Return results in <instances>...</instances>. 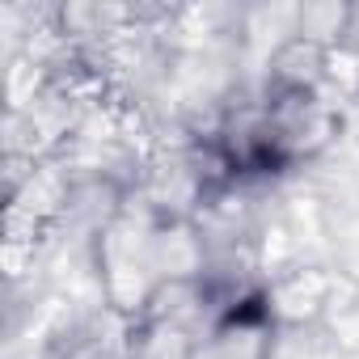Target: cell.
Instances as JSON below:
<instances>
[{
  "label": "cell",
  "mask_w": 359,
  "mask_h": 359,
  "mask_svg": "<svg viewBox=\"0 0 359 359\" xmlns=\"http://www.w3.org/2000/svg\"><path fill=\"white\" fill-rule=\"evenodd\" d=\"M275 334H279V325H275L262 292H254L216 330H208L199 338V346H195L191 359H271Z\"/></svg>",
  "instance_id": "cell-1"
},
{
  "label": "cell",
  "mask_w": 359,
  "mask_h": 359,
  "mask_svg": "<svg viewBox=\"0 0 359 359\" xmlns=\"http://www.w3.org/2000/svg\"><path fill=\"white\" fill-rule=\"evenodd\" d=\"M199 338L169 321H131L127 359H191Z\"/></svg>",
  "instance_id": "cell-2"
}]
</instances>
